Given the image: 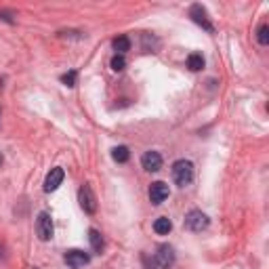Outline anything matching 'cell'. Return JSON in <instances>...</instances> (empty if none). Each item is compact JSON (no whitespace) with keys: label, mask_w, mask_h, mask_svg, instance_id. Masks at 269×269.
Instances as JSON below:
<instances>
[{"label":"cell","mask_w":269,"mask_h":269,"mask_svg":"<svg viewBox=\"0 0 269 269\" xmlns=\"http://www.w3.org/2000/svg\"><path fill=\"white\" fill-rule=\"evenodd\" d=\"M88 242H91V246H93V251H95V253H101L103 248H105L103 236L99 234L97 229H88Z\"/></svg>","instance_id":"4fadbf2b"},{"label":"cell","mask_w":269,"mask_h":269,"mask_svg":"<svg viewBox=\"0 0 269 269\" xmlns=\"http://www.w3.org/2000/svg\"><path fill=\"white\" fill-rule=\"evenodd\" d=\"M257 40H259V44H263V46L269 44V25L267 23H263L261 27L257 29Z\"/></svg>","instance_id":"2e32d148"},{"label":"cell","mask_w":269,"mask_h":269,"mask_svg":"<svg viewBox=\"0 0 269 269\" xmlns=\"http://www.w3.org/2000/svg\"><path fill=\"white\" fill-rule=\"evenodd\" d=\"M173 179L179 187H185L194 179V164L189 160H177L173 164Z\"/></svg>","instance_id":"6da1fadb"},{"label":"cell","mask_w":269,"mask_h":269,"mask_svg":"<svg viewBox=\"0 0 269 269\" xmlns=\"http://www.w3.org/2000/svg\"><path fill=\"white\" fill-rule=\"evenodd\" d=\"M208 217L202 213V211H189L187 217H185V227L189 232H202V229L208 227Z\"/></svg>","instance_id":"277c9868"},{"label":"cell","mask_w":269,"mask_h":269,"mask_svg":"<svg viewBox=\"0 0 269 269\" xmlns=\"http://www.w3.org/2000/svg\"><path fill=\"white\" fill-rule=\"evenodd\" d=\"M112 46H114L116 55H122L124 57L126 51H131V38H128V36H118V38H114Z\"/></svg>","instance_id":"7c38bea8"},{"label":"cell","mask_w":269,"mask_h":269,"mask_svg":"<svg viewBox=\"0 0 269 269\" xmlns=\"http://www.w3.org/2000/svg\"><path fill=\"white\" fill-rule=\"evenodd\" d=\"M143 265H145V269H158V263H156V257H152V259H149L147 255H143Z\"/></svg>","instance_id":"d6986e66"},{"label":"cell","mask_w":269,"mask_h":269,"mask_svg":"<svg viewBox=\"0 0 269 269\" xmlns=\"http://www.w3.org/2000/svg\"><path fill=\"white\" fill-rule=\"evenodd\" d=\"M168 194H171V189H168V185L164 181H156L149 185V202L154 206H160L168 198Z\"/></svg>","instance_id":"52a82bcc"},{"label":"cell","mask_w":269,"mask_h":269,"mask_svg":"<svg viewBox=\"0 0 269 269\" xmlns=\"http://www.w3.org/2000/svg\"><path fill=\"white\" fill-rule=\"evenodd\" d=\"M187 67L192 69V72H200V69L204 67V57L200 53H192L187 57Z\"/></svg>","instance_id":"9a60e30c"},{"label":"cell","mask_w":269,"mask_h":269,"mask_svg":"<svg viewBox=\"0 0 269 269\" xmlns=\"http://www.w3.org/2000/svg\"><path fill=\"white\" fill-rule=\"evenodd\" d=\"M109 65H112L114 72H122V69L126 67V59H124L122 55H114L112 61H109Z\"/></svg>","instance_id":"e0dca14e"},{"label":"cell","mask_w":269,"mask_h":269,"mask_svg":"<svg viewBox=\"0 0 269 269\" xmlns=\"http://www.w3.org/2000/svg\"><path fill=\"white\" fill-rule=\"evenodd\" d=\"M141 164L147 173H158L162 168V156L158 152H145L141 158Z\"/></svg>","instance_id":"9c48e42d"},{"label":"cell","mask_w":269,"mask_h":269,"mask_svg":"<svg viewBox=\"0 0 269 269\" xmlns=\"http://www.w3.org/2000/svg\"><path fill=\"white\" fill-rule=\"evenodd\" d=\"M55 234V227H53V219L48 213H40L36 217V236L40 238L42 242H48Z\"/></svg>","instance_id":"7a4b0ae2"},{"label":"cell","mask_w":269,"mask_h":269,"mask_svg":"<svg viewBox=\"0 0 269 269\" xmlns=\"http://www.w3.org/2000/svg\"><path fill=\"white\" fill-rule=\"evenodd\" d=\"M154 232L160 234V236H168L173 232V221L168 217H158L154 221Z\"/></svg>","instance_id":"8fae6325"},{"label":"cell","mask_w":269,"mask_h":269,"mask_svg":"<svg viewBox=\"0 0 269 269\" xmlns=\"http://www.w3.org/2000/svg\"><path fill=\"white\" fill-rule=\"evenodd\" d=\"M189 17H192L200 27H204L206 32H211V34L215 32V27H213V23H211V19H208L206 8H204L202 4H194L192 8H189Z\"/></svg>","instance_id":"8992f818"},{"label":"cell","mask_w":269,"mask_h":269,"mask_svg":"<svg viewBox=\"0 0 269 269\" xmlns=\"http://www.w3.org/2000/svg\"><path fill=\"white\" fill-rule=\"evenodd\" d=\"M78 202H80L84 213H88V215H95L97 213V198L93 194L91 185H82L80 187V192H78Z\"/></svg>","instance_id":"3957f363"},{"label":"cell","mask_w":269,"mask_h":269,"mask_svg":"<svg viewBox=\"0 0 269 269\" xmlns=\"http://www.w3.org/2000/svg\"><path fill=\"white\" fill-rule=\"evenodd\" d=\"M76 78H78V72H76V69H69L67 74L61 76V82H63L65 86L72 88V86H76Z\"/></svg>","instance_id":"ac0fdd59"},{"label":"cell","mask_w":269,"mask_h":269,"mask_svg":"<svg viewBox=\"0 0 269 269\" xmlns=\"http://www.w3.org/2000/svg\"><path fill=\"white\" fill-rule=\"evenodd\" d=\"M63 177H65L63 168H51V173L44 179V192H48V194L55 192V189L63 183Z\"/></svg>","instance_id":"30bf717a"},{"label":"cell","mask_w":269,"mask_h":269,"mask_svg":"<svg viewBox=\"0 0 269 269\" xmlns=\"http://www.w3.org/2000/svg\"><path fill=\"white\" fill-rule=\"evenodd\" d=\"M112 158L118 164H124V162H128V158H131V152H128L126 145H118L112 149Z\"/></svg>","instance_id":"5bb4252c"},{"label":"cell","mask_w":269,"mask_h":269,"mask_svg":"<svg viewBox=\"0 0 269 269\" xmlns=\"http://www.w3.org/2000/svg\"><path fill=\"white\" fill-rule=\"evenodd\" d=\"M0 164H2V156H0Z\"/></svg>","instance_id":"ffe728a7"},{"label":"cell","mask_w":269,"mask_h":269,"mask_svg":"<svg viewBox=\"0 0 269 269\" xmlns=\"http://www.w3.org/2000/svg\"><path fill=\"white\" fill-rule=\"evenodd\" d=\"M63 259H65V263L72 269H80V267L91 263V257H88L84 251H76V248H74V251H67Z\"/></svg>","instance_id":"ba28073f"},{"label":"cell","mask_w":269,"mask_h":269,"mask_svg":"<svg viewBox=\"0 0 269 269\" xmlns=\"http://www.w3.org/2000/svg\"><path fill=\"white\" fill-rule=\"evenodd\" d=\"M154 257H156L158 269H171L175 263V251H173V246H168V244L158 246V253Z\"/></svg>","instance_id":"5b68a950"}]
</instances>
